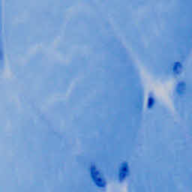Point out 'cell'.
I'll return each instance as SVG.
<instances>
[{"label":"cell","instance_id":"obj_1","mask_svg":"<svg viewBox=\"0 0 192 192\" xmlns=\"http://www.w3.org/2000/svg\"><path fill=\"white\" fill-rule=\"evenodd\" d=\"M128 192H192V186L185 175L146 174L131 179Z\"/></svg>","mask_w":192,"mask_h":192}]
</instances>
